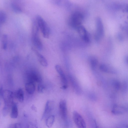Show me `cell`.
<instances>
[{"mask_svg":"<svg viewBox=\"0 0 128 128\" xmlns=\"http://www.w3.org/2000/svg\"><path fill=\"white\" fill-rule=\"evenodd\" d=\"M39 27L35 20L33 23L32 29V41L33 45L38 50H41L43 45L39 35Z\"/></svg>","mask_w":128,"mask_h":128,"instance_id":"cell-1","label":"cell"},{"mask_svg":"<svg viewBox=\"0 0 128 128\" xmlns=\"http://www.w3.org/2000/svg\"><path fill=\"white\" fill-rule=\"evenodd\" d=\"M84 16L81 13L76 12L73 13L69 20V24L73 28L77 29L81 25L84 19Z\"/></svg>","mask_w":128,"mask_h":128,"instance_id":"cell-2","label":"cell"},{"mask_svg":"<svg viewBox=\"0 0 128 128\" xmlns=\"http://www.w3.org/2000/svg\"><path fill=\"white\" fill-rule=\"evenodd\" d=\"M35 20L43 37L45 38H48L50 35V29L46 22L39 15L36 16Z\"/></svg>","mask_w":128,"mask_h":128,"instance_id":"cell-3","label":"cell"},{"mask_svg":"<svg viewBox=\"0 0 128 128\" xmlns=\"http://www.w3.org/2000/svg\"><path fill=\"white\" fill-rule=\"evenodd\" d=\"M13 94L10 91H3L1 96L4 101L5 105L3 108L9 110L13 104Z\"/></svg>","mask_w":128,"mask_h":128,"instance_id":"cell-4","label":"cell"},{"mask_svg":"<svg viewBox=\"0 0 128 128\" xmlns=\"http://www.w3.org/2000/svg\"><path fill=\"white\" fill-rule=\"evenodd\" d=\"M27 78L28 82L33 83L37 82L39 83H41L42 79L39 73L35 70H31L29 71L27 74Z\"/></svg>","mask_w":128,"mask_h":128,"instance_id":"cell-5","label":"cell"},{"mask_svg":"<svg viewBox=\"0 0 128 128\" xmlns=\"http://www.w3.org/2000/svg\"><path fill=\"white\" fill-rule=\"evenodd\" d=\"M73 118L75 124L78 128L86 127L85 122L81 115L78 112L74 111L73 113Z\"/></svg>","mask_w":128,"mask_h":128,"instance_id":"cell-6","label":"cell"},{"mask_svg":"<svg viewBox=\"0 0 128 128\" xmlns=\"http://www.w3.org/2000/svg\"><path fill=\"white\" fill-rule=\"evenodd\" d=\"M55 67L56 71L60 75L63 84L61 88L63 89H67L68 87V81L60 65H57Z\"/></svg>","mask_w":128,"mask_h":128,"instance_id":"cell-7","label":"cell"},{"mask_svg":"<svg viewBox=\"0 0 128 128\" xmlns=\"http://www.w3.org/2000/svg\"><path fill=\"white\" fill-rule=\"evenodd\" d=\"M54 105L53 101L48 100L46 104L44 111L42 117V120H43L50 115V114L52 111Z\"/></svg>","mask_w":128,"mask_h":128,"instance_id":"cell-8","label":"cell"},{"mask_svg":"<svg viewBox=\"0 0 128 128\" xmlns=\"http://www.w3.org/2000/svg\"><path fill=\"white\" fill-rule=\"evenodd\" d=\"M59 107L60 114L62 119L64 121L67 119V102L65 100L61 101L60 102Z\"/></svg>","mask_w":128,"mask_h":128,"instance_id":"cell-9","label":"cell"},{"mask_svg":"<svg viewBox=\"0 0 128 128\" xmlns=\"http://www.w3.org/2000/svg\"><path fill=\"white\" fill-rule=\"evenodd\" d=\"M54 4L60 7L70 8L71 4L69 0H51Z\"/></svg>","mask_w":128,"mask_h":128,"instance_id":"cell-10","label":"cell"},{"mask_svg":"<svg viewBox=\"0 0 128 128\" xmlns=\"http://www.w3.org/2000/svg\"><path fill=\"white\" fill-rule=\"evenodd\" d=\"M70 79L75 93L80 95L82 93V89L78 81L72 76H70Z\"/></svg>","mask_w":128,"mask_h":128,"instance_id":"cell-11","label":"cell"},{"mask_svg":"<svg viewBox=\"0 0 128 128\" xmlns=\"http://www.w3.org/2000/svg\"><path fill=\"white\" fill-rule=\"evenodd\" d=\"M126 108L122 106L117 105H114L112 108L111 112L115 115H121L124 114L127 112Z\"/></svg>","mask_w":128,"mask_h":128,"instance_id":"cell-12","label":"cell"},{"mask_svg":"<svg viewBox=\"0 0 128 128\" xmlns=\"http://www.w3.org/2000/svg\"><path fill=\"white\" fill-rule=\"evenodd\" d=\"M77 30L82 39L86 42H89L90 41L89 38L85 28L81 25Z\"/></svg>","mask_w":128,"mask_h":128,"instance_id":"cell-13","label":"cell"},{"mask_svg":"<svg viewBox=\"0 0 128 128\" xmlns=\"http://www.w3.org/2000/svg\"><path fill=\"white\" fill-rule=\"evenodd\" d=\"M96 22L98 35L102 37L104 35V30L102 20L100 17H98L96 19Z\"/></svg>","mask_w":128,"mask_h":128,"instance_id":"cell-14","label":"cell"},{"mask_svg":"<svg viewBox=\"0 0 128 128\" xmlns=\"http://www.w3.org/2000/svg\"><path fill=\"white\" fill-rule=\"evenodd\" d=\"M32 49L36 56L38 57V59L41 64L44 67H47L48 65V63L45 58L35 48H33Z\"/></svg>","mask_w":128,"mask_h":128,"instance_id":"cell-15","label":"cell"},{"mask_svg":"<svg viewBox=\"0 0 128 128\" xmlns=\"http://www.w3.org/2000/svg\"><path fill=\"white\" fill-rule=\"evenodd\" d=\"M26 90L29 94H33L35 90V86L34 83L32 82H28L25 85Z\"/></svg>","mask_w":128,"mask_h":128,"instance_id":"cell-16","label":"cell"},{"mask_svg":"<svg viewBox=\"0 0 128 128\" xmlns=\"http://www.w3.org/2000/svg\"><path fill=\"white\" fill-rule=\"evenodd\" d=\"M18 114V109L16 104L14 103L11 107V117L13 119L17 118Z\"/></svg>","mask_w":128,"mask_h":128,"instance_id":"cell-17","label":"cell"},{"mask_svg":"<svg viewBox=\"0 0 128 128\" xmlns=\"http://www.w3.org/2000/svg\"><path fill=\"white\" fill-rule=\"evenodd\" d=\"M55 116L54 115H51L48 117L46 120V125L49 128L51 127L53 125L55 121Z\"/></svg>","mask_w":128,"mask_h":128,"instance_id":"cell-18","label":"cell"},{"mask_svg":"<svg viewBox=\"0 0 128 128\" xmlns=\"http://www.w3.org/2000/svg\"><path fill=\"white\" fill-rule=\"evenodd\" d=\"M99 69L101 71L104 72L112 74L116 73L115 70L103 64H102L100 66Z\"/></svg>","mask_w":128,"mask_h":128,"instance_id":"cell-19","label":"cell"},{"mask_svg":"<svg viewBox=\"0 0 128 128\" xmlns=\"http://www.w3.org/2000/svg\"><path fill=\"white\" fill-rule=\"evenodd\" d=\"M16 96L19 101L21 103L24 100V93L23 90L20 88L17 90L16 93Z\"/></svg>","mask_w":128,"mask_h":128,"instance_id":"cell-20","label":"cell"},{"mask_svg":"<svg viewBox=\"0 0 128 128\" xmlns=\"http://www.w3.org/2000/svg\"><path fill=\"white\" fill-rule=\"evenodd\" d=\"M8 43V37L7 35H3L2 38L1 46L2 49L6 50L7 48Z\"/></svg>","mask_w":128,"mask_h":128,"instance_id":"cell-21","label":"cell"},{"mask_svg":"<svg viewBox=\"0 0 128 128\" xmlns=\"http://www.w3.org/2000/svg\"><path fill=\"white\" fill-rule=\"evenodd\" d=\"M113 87L117 91H119L121 89L122 84L118 80H115L112 82Z\"/></svg>","mask_w":128,"mask_h":128,"instance_id":"cell-22","label":"cell"},{"mask_svg":"<svg viewBox=\"0 0 128 128\" xmlns=\"http://www.w3.org/2000/svg\"><path fill=\"white\" fill-rule=\"evenodd\" d=\"M6 16L5 13L3 11H0V24H2L5 22Z\"/></svg>","mask_w":128,"mask_h":128,"instance_id":"cell-23","label":"cell"},{"mask_svg":"<svg viewBox=\"0 0 128 128\" xmlns=\"http://www.w3.org/2000/svg\"><path fill=\"white\" fill-rule=\"evenodd\" d=\"M98 61L95 58H92L90 60V63L92 68L93 69H95L96 67Z\"/></svg>","mask_w":128,"mask_h":128,"instance_id":"cell-24","label":"cell"},{"mask_svg":"<svg viewBox=\"0 0 128 128\" xmlns=\"http://www.w3.org/2000/svg\"><path fill=\"white\" fill-rule=\"evenodd\" d=\"M11 6L15 12L17 13H20L22 12L20 8L16 4H12Z\"/></svg>","mask_w":128,"mask_h":128,"instance_id":"cell-25","label":"cell"},{"mask_svg":"<svg viewBox=\"0 0 128 128\" xmlns=\"http://www.w3.org/2000/svg\"><path fill=\"white\" fill-rule=\"evenodd\" d=\"M38 91L40 93L43 92L45 89V87L41 83H39L38 86Z\"/></svg>","mask_w":128,"mask_h":128,"instance_id":"cell-26","label":"cell"},{"mask_svg":"<svg viewBox=\"0 0 128 128\" xmlns=\"http://www.w3.org/2000/svg\"><path fill=\"white\" fill-rule=\"evenodd\" d=\"M126 82H124L123 84H122L121 89L123 92H126L127 90L128 86Z\"/></svg>","mask_w":128,"mask_h":128,"instance_id":"cell-27","label":"cell"},{"mask_svg":"<svg viewBox=\"0 0 128 128\" xmlns=\"http://www.w3.org/2000/svg\"><path fill=\"white\" fill-rule=\"evenodd\" d=\"M120 8L122 11L124 12H128V5L126 4H122L120 6Z\"/></svg>","mask_w":128,"mask_h":128,"instance_id":"cell-28","label":"cell"},{"mask_svg":"<svg viewBox=\"0 0 128 128\" xmlns=\"http://www.w3.org/2000/svg\"><path fill=\"white\" fill-rule=\"evenodd\" d=\"M21 124L20 123H16L12 124L9 126V128H21Z\"/></svg>","mask_w":128,"mask_h":128,"instance_id":"cell-29","label":"cell"},{"mask_svg":"<svg viewBox=\"0 0 128 128\" xmlns=\"http://www.w3.org/2000/svg\"><path fill=\"white\" fill-rule=\"evenodd\" d=\"M89 97L92 100H95V99L96 98L93 95H90Z\"/></svg>","mask_w":128,"mask_h":128,"instance_id":"cell-30","label":"cell"},{"mask_svg":"<svg viewBox=\"0 0 128 128\" xmlns=\"http://www.w3.org/2000/svg\"><path fill=\"white\" fill-rule=\"evenodd\" d=\"M32 109L35 111H36L37 110V109L36 108L34 105H33L31 107Z\"/></svg>","mask_w":128,"mask_h":128,"instance_id":"cell-31","label":"cell"},{"mask_svg":"<svg viewBox=\"0 0 128 128\" xmlns=\"http://www.w3.org/2000/svg\"></svg>","mask_w":128,"mask_h":128,"instance_id":"cell-32","label":"cell"}]
</instances>
